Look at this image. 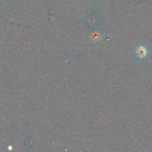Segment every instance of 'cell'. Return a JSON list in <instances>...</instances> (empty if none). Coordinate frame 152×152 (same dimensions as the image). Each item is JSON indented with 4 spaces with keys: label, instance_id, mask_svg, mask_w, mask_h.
<instances>
[{
    "label": "cell",
    "instance_id": "6da1fadb",
    "mask_svg": "<svg viewBox=\"0 0 152 152\" xmlns=\"http://www.w3.org/2000/svg\"><path fill=\"white\" fill-rule=\"evenodd\" d=\"M135 53L137 56L139 58H144L147 55V50L144 46H139L136 49Z\"/></svg>",
    "mask_w": 152,
    "mask_h": 152
}]
</instances>
